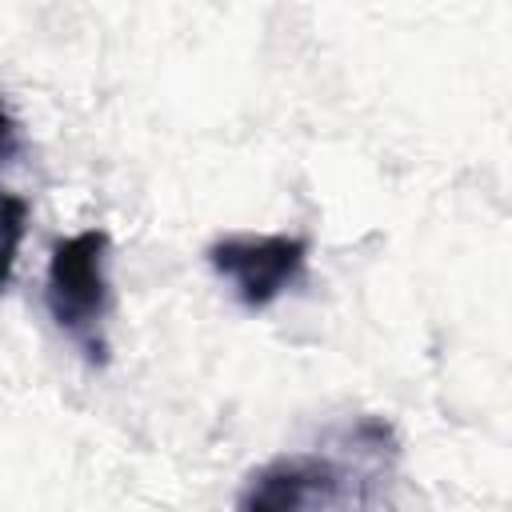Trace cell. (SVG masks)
I'll use <instances>...</instances> for the list:
<instances>
[{"mask_svg": "<svg viewBox=\"0 0 512 512\" xmlns=\"http://www.w3.org/2000/svg\"><path fill=\"white\" fill-rule=\"evenodd\" d=\"M112 240L104 228H88L52 244L44 304L52 324L84 352L92 368L108 364V316H112V280H108Z\"/></svg>", "mask_w": 512, "mask_h": 512, "instance_id": "obj_1", "label": "cell"}, {"mask_svg": "<svg viewBox=\"0 0 512 512\" xmlns=\"http://www.w3.org/2000/svg\"><path fill=\"white\" fill-rule=\"evenodd\" d=\"M204 260L220 280L232 284V296L248 312L272 308L284 292H292L308 272V240L304 236H220L208 244Z\"/></svg>", "mask_w": 512, "mask_h": 512, "instance_id": "obj_2", "label": "cell"}, {"mask_svg": "<svg viewBox=\"0 0 512 512\" xmlns=\"http://www.w3.org/2000/svg\"><path fill=\"white\" fill-rule=\"evenodd\" d=\"M12 152H16V120L0 100V164H8Z\"/></svg>", "mask_w": 512, "mask_h": 512, "instance_id": "obj_5", "label": "cell"}, {"mask_svg": "<svg viewBox=\"0 0 512 512\" xmlns=\"http://www.w3.org/2000/svg\"><path fill=\"white\" fill-rule=\"evenodd\" d=\"M24 232H28V200L16 196V192H0V292L12 280Z\"/></svg>", "mask_w": 512, "mask_h": 512, "instance_id": "obj_4", "label": "cell"}, {"mask_svg": "<svg viewBox=\"0 0 512 512\" xmlns=\"http://www.w3.org/2000/svg\"><path fill=\"white\" fill-rule=\"evenodd\" d=\"M236 504L240 508H344V504H368V496L356 488V476H348V468L336 464L332 456L296 452L256 468Z\"/></svg>", "mask_w": 512, "mask_h": 512, "instance_id": "obj_3", "label": "cell"}]
</instances>
